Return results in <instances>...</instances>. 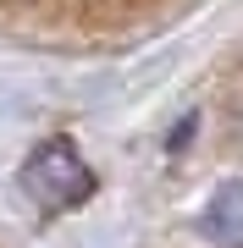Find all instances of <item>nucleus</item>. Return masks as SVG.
Instances as JSON below:
<instances>
[{
    "label": "nucleus",
    "mask_w": 243,
    "mask_h": 248,
    "mask_svg": "<svg viewBox=\"0 0 243 248\" xmlns=\"http://www.w3.org/2000/svg\"><path fill=\"white\" fill-rule=\"evenodd\" d=\"M22 193L45 215H61V210H78V204L94 193V171L83 166V155L66 138H45L22 160Z\"/></svg>",
    "instance_id": "f257e3e1"
},
{
    "label": "nucleus",
    "mask_w": 243,
    "mask_h": 248,
    "mask_svg": "<svg viewBox=\"0 0 243 248\" xmlns=\"http://www.w3.org/2000/svg\"><path fill=\"white\" fill-rule=\"evenodd\" d=\"M205 237L210 243H221V248H243V182H227L210 193L205 204Z\"/></svg>",
    "instance_id": "f03ea898"
}]
</instances>
